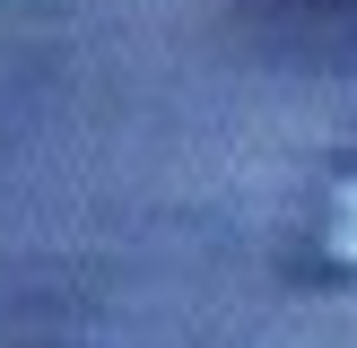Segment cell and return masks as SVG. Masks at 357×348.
Returning <instances> with one entry per match:
<instances>
[{"mask_svg":"<svg viewBox=\"0 0 357 348\" xmlns=\"http://www.w3.org/2000/svg\"><path fill=\"white\" fill-rule=\"evenodd\" d=\"M331 244H340V253L357 261V183L340 191V218H331Z\"/></svg>","mask_w":357,"mask_h":348,"instance_id":"6da1fadb","label":"cell"}]
</instances>
